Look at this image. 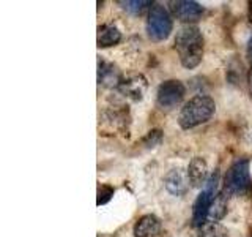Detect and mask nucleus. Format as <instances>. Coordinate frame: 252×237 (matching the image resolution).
<instances>
[{
    "label": "nucleus",
    "instance_id": "5",
    "mask_svg": "<svg viewBox=\"0 0 252 237\" xmlns=\"http://www.w3.org/2000/svg\"><path fill=\"white\" fill-rule=\"evenodd\" d=\"M249 185H251L249 160L248 158H240L227 171L224 190H227V193L243 195L248 192Z\"/></svg>",
    "mask_w": 252,
    "mask_h": 237
},
{
    "label": "nucleus",
    "instance_id": "3",
    "mask_svg": "<svg viewBox=\"0 0 252 237\" xmlns=\"http://www.w3.org/2000/svg\"><path fill=\"white\" fill-rule=\"evenodd\" d=\"M218 184H219V174L215 172L211 174V177L207 180L205 188L202 190V193L197 196V199L194 202L192 207V225L194 226H203L207 223V217L210 213V207L215 198L218 196Z\"/></svg>",
    "mask_w": 252,
    "mask_h": 237
},
{
    "label": "nucleus",
    "instance_id": "11",
    "mask_svg": "<svg viewBox=\"0 0 252 237\" xmlns=\"http://www.w3.org/2000/svg\"><path fill=\"white\" fill-rule=\"evenodd\" d=\"M120 89L125 95H128L129 98L140 100L142 97H144V92L147 89V82L142 76H134V78L128 79V81L122 82Z\"/></svg>",
    "mask_w": 252,
    "mask_h": 237
},
{
    "label": "nucleus",
    "instance_id": "6",
    "mask_svg": "<svg viewBox=\"0 0 252 237\" xmlns=\"http://www.w3.org/2000/svg\"><path fill=\"white\" fill-rule=\"evenodd\" d=\"M183 97H185V85L180 81H175V79H169V81L162 82L158 87L156 101L159 108L172 109L180 105Z\"/></svg>",
    "mask_w": 252,
    "mask_h": 237
},
{
    "label": "nucleus",
    "instance_id": "10",
    "mask_svg": "<svg viewBox=\"0 0 252 237\" xmlns=\"http://www.w3.org/2000/svg\"><path fill=\"white\" fill-rule=\"evenodd\" d=\"M161 221L155 215H144L137 220L136 226H134V237H153L159 233Z\"/></svg>",
    "mask_w": 252,
    "mask_h": 237
},
{
    "label": "nucleus",
    "instance_id": "12",
    "mask_svg": "<svg viewBox=\"0 0 252 237\" xmlns=\"http://www.w3.org/2000/svg\"><path fill=\"white\" fill-rule=\"evenodd\" d=\"M98 82L102 85H107V87H114L118 85L120 87V75L115 67L109 65L106 62H99L98 65Z\"/></svg>",
    "mask_w": 252,
    "mask_h": 237
},
{
    "label": "nucleus",
    "instance_id": "14",
    "mask_svg": "<svg viewBox=\"0 0 252 237\" xmlns=\"http://www.w3.org/2000/svg\"><path fill=\"white\" fill-rule=\"evenodd\" d=\"M225 213H227V190H222V192L218 193V196L215 198V201H213L208 217L213 221H218L220 218H224Z\"/></svg>",
    "mask_w": 252,
    "mask_h": 237
},
{
    "label": "nucleus",
    "instance_id": "16",
    "mask_svg": "<svg viewBox=\"0 0 252 237\" xmlns=\"http://www.w3.org/2000/svg\"><path fill=\"white\" fill-rule=\"evenodd\" d=\"M120 3L126 11H129L132 14H139L145 10L147 6L152 5V2H148V0H126V2H118Z\"/></svg>",
    "mask_w": 252,
    "mask_h": 237
},
{
    "label": "nucleus",
    "instance_id": "9",
    "mask_svg": "<svg viewBox=\"0 0 252 237\" xmlns=\"http://www.w3.org/2000/svg\"><path fill=\"white\" fill-rule=\"evenodd\" d=\"M173 14L178 19L189 22V21H197L203 13V8L192 0H180V2H173Z\"/></svg>",
    "mask_w": 252,
    "mask_h": 237
},
{
    "label": "nucleus",
    "instance_id": "15",
    "mask_svg": "<svg viewBox=\"0 0 252 237\" xmlns=\"http://www.w3.org/2000/svg\"><path fill=\"white\" fill-rule=\"evenodd\" d=\"M199 237H228V233L218 221H208L200 228Z\"/></svg>",
    "mask_w": 252,
    "mask_h": 237
},
{
    "label": "nucleus",
    "instance_id": "13",
    "mask_svg": "<svg viewBox=\"0 0 252 237\" xmlns=\"http://www.w3.org/2000/svg\"><path fill=\"white\" fill-rule=\"evenodd\" d=\"M122 34L114 26H101L98 27V46L99 47H109L117 43H120Z\"/></svg>",
    "mask_w": 252,
    "mask_h": 237
},
{
    "label": "nucleus",
    "instance_id": "7",
    "mask_svg": "<svg viewBox=\"0 0 252 237\" xmlns=\"http://www.w3.org/2000/svg\"><path fill=\"white\" fill-rule=\"evenodd\" d=\"M189 185L191 184H189L188 172L180 168L170 169L164 177V187L173 196H185L189 190Z\"/></svg>",
    "mask_w": 252,
    "mask_h": 237
},
{
    "label": "nucleus",
    "instance_id": "19",
    "mask_svg": "<svg viewBox=\"0 0 252 237\" xmlns=\"http://www.w3.org/2000/svg\"><path fill=\"white\" fill-rule=\"evenodd\" d=\"M248 82H249V92H251V97H252V67H251L249 75H248Z\"/></svg>",
    "mask_w": 252,
    "mask_h": 237
},
{
    "label": "nucleus",
    "instance_id": "8",
    "mask_svg": "<svg viewBox=\"0 0 252 237\" xmlns=\"http://www.w3.org/2000/svg\"><path fill=\"white\" fill-rule=\"evenodd\" d=\"M186 172H188L189 184H191L192 188H200L207 184L208 166H207V161H205L202 157H194L191 160V163H189V168Z\"/></svg>",
    "mask_w": 252,
    "mask_h": 237
},
{
    "label": "nucleus",
    "instance_id": "1",
    "mask_svg": "<svg viewBox=\"0 0 252 237\" xmlns=\"http://www.w3.org/2000/svg\"><path fill=\"white\" fill-rule=\"evenodd\" d=\"M175 49L185 68H195L203 57V37L194 24H183L175 37Z\"/></svg>",
    "mask_w": 252,
    "mask_h": 237
},
{
    "label": "nucleus",
    "instance_id": "18",
    "mask_svg": "<svg viewBox=\"0 0 252 237\" xmlns=\"http://www.w3.org/2000/svg\"><path fill=\"white\" fill-rule=\"evenodd\" d=\"M161 139H162L161 130H153V131H150L147 136L144 138V144L147 147H156L161 142Z\"/></svg>",
    "mask_w": 252,
    "mask_h": 237
},
{
    "label": "nucleus",
    "instance_id": "2",
    "mask_svg": "<svg viewBox=\"0 0 252 237\" xmlns=\"http://www.w3.org/2000/svg\"><path fill=\"white\" fill-rule=\"evenodd\" d=\"M215 109L216 105L211 97H208V95H195L194 98H191L181 108L178 123L183 130L194 128L197 125L208 122L215 114Z\"/></svg>",
    "mask_w": 252,
    "mask_h": 237
},
{
    "label": "nucleus",
    "instance_id": "17",
    "mask_svg": "<svg viewBox=\"0 0 252 237\" xmlns=\"http://www.w3.org/2000/svg\"><path fill=\"white\" fill-rule=\"evenodd\" d=\"M114 196V188L112 187H109V185H101L98 188V201L96 204L98 205H102V204H106L110 201V198Z\"/></svg>",
    "mask_w": 252,
    "mask_h": 237
},
{
    "label": "nucleus",
    "instance_id": "20",
    "mask_svg": "<svg viewBox=\"0 0 252 237\" xmlns=\"http://www.w3.org/2000/svg\"><path fill=\"white\" fill-rule=\"evenodd\" d=\"M248 54H249V57L252 60V38L249 40V44H248Z\"/></svg>",
    "mask_w": 252,
    "mask_h": 237
},
{
    "label": "nucleus",
    "instance_id": "4",
    "mask_svg": "<svg viewBox=\"0 0 252 237\" xmlns=\"http://www.w3.org/2000/svg\"><path fill=\"white\" fill-rule=\"evenodd\" d=\"M147 32L148 37L153 41H164L167 40L172 32V19L165 8L159 3L150 8L148 21H147Z\"/></svg>",
    "mask_w": 252,
    "mask_h": 237
}]
</instances>
